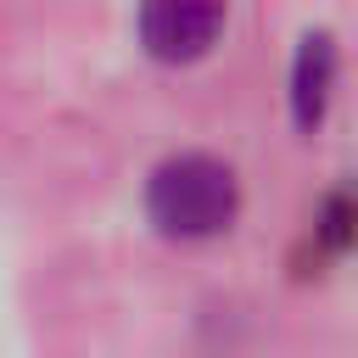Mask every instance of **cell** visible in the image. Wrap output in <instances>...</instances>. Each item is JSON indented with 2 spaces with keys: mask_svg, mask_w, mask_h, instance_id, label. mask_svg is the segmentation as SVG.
Instances as JSON below:
<instances>
[{
  "mask_svg": "<svg viewBox=\"0 0 358 358\" xmlns=\"http://www.w3.org/2000/svg\"><path fill=\"white\" fill-rule=\"evenodd\" d=\"M145 218L168 241H213L241 218V179L213 151H173L145 179Z\"/></svg>",
  "mask_w": 358,
  "mask_h": 358,
  "instance_id": "6da1fadb",
  "label": "cell"
},
{
  "mask_svg": "<svg viewBox=\"0 0 358 358\" xmlns=\"http://www.w3.org/2000/svg\"><path fill=\"white\" fill-rule=\"evenodd\" d=\"M229 0H134V39L151 62H201L224 34Z\"/></svg>",
  "mask_w": 358,
  "mask_h": 358,
  "instance_id": "7a4b0ae2",
  "label": "cell"
},
{
  "mask_svg": "<svg viewBox=\"0 0 358 358\" xmlns=\"http://www.w3.org/2000/svg\"><path fill=\"white\" fill-rule=\"evenodd\" d=\"M336 95V34L330 28H302L296 50H291V123L296 129H319Z\"/></svg>",
  "mask_w": 358,
  "mask_h": 358,
  "instance_id": "3957f363",
  "label": "cell"
},
{
  "mask_svg": "<svg viewBox=\"0 0 358 358\" xmlns=\"http://www.w3.org/2000/svg\"><path fill=\"white\" fill-rule=\"evenodd\" d=\"M308 241L319 246V257H358V173L324 190V201L313 207Z\"/></svg>",
  "mask_w": 358,
  "mask_h": 358,
  "instance_id": "277c9868",
  "label": "cell"
}]
</instances>
